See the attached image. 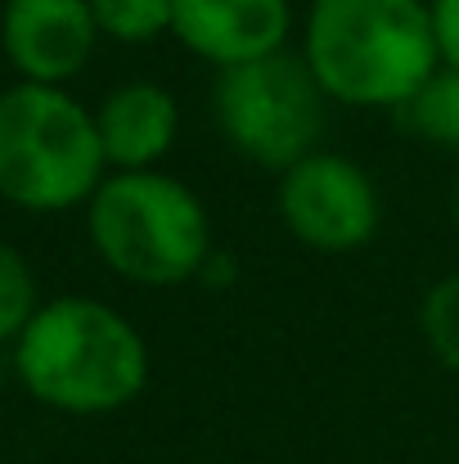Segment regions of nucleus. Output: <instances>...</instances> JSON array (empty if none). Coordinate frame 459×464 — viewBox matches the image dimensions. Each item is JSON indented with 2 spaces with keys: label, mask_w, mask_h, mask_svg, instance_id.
I'll use <instances>...</instances> for the list:
<instances>
[{
  "label": "nucleus",
  "mask_w": 459,
  "mask_h": 464,
  "mask_svg": "<svg viewBox=\"0 0 459 464\" xmlns=\"http://www.w3.org/2000/svg\"><path fill=\"white\" fill-rule=\"evenodd\" d=\"M280 226L320 257H342L374 244L383 226L378 180L338 150H315L275 176Z\"/></svg>",
  "instance_id": "423d86ee"
},
{
  "label": "nucleus",
  "mask_w": 459,
  "mask_h": 464,
  "mask_svg": "<svg viewBox=\"0 0 459 464\" xmlns=\"http://www.w3.org/2000/svg\"><path fill=\"white\" fill-rule=\"evenodd\" d=\"M109 158L86 109L68 86L9 82L0 91V198L18 212H72L86 208Z\"/></svg>",
  "instance_id": "20e7f679"
},
{
  "label": "nucleus",
  "mask_w": 459,
  "mask_h": 464,
  "mask_svg": "<svg viewBox=\"0 0 459 464\" xmlns=\"http://www.w3.org/2000/svg\"><path fill=\"white\" fill-rule=\"evenodd\" d=\"M41 285L18 244L0 235V347H14V338L27 329V320L41 311Z\"/></svg>",
  "instance_id": "ddd939ff"
},
{
  "label": "nucleus",
  "mask_w": 459,
  "mask_h": 464,
  "mask_svg": "<svg viewBox=\"0 0 459 464\" xmlns=\"http://www.w3.org/2000/svg\"><path fill=\"white\" fill-rule=\"evenodd\" d=\"M329 109V95L298 50L216 72L212 82V118L221 140L244 162L275 176L324 150Z\"/></svg>",
  "instance_id": "39448f33"
},
{
  "label": "nucleus",
  "mask_w": 459,
  "mask_h": 464,
  "mask_svg": "<svg viewBox=\"0 0 459 464\" xmlns=\"http://www.w3.org/2000/svg\"><path fill=\"white\" fill-rule=\"evenodd\" d=\"M293 0H176L171 14V41L216 72L293 50Z\"/></svg>",
  "instance_id": "6e6552de"
},
{
  "label": "nucleus",
  "mask_w": 459,
  "mask_h": 464,
  "mask_svg": "<svg viewBox=\"0 0 459 464\" xmlns=\"http://www.w3.org/2000/svg\"><path fill=\"white\" fill-rule=\"evenodd\" d=\"M23 392L68 420L118 415L145 397L153 374L149 338L140 324L104 298L59 294L9 347Z\"/></svg>",
  "instance_id": "f257e3e1"
},
{
  "label": "nucleus",
  "mask_w": 459,
  "mask_h": 464,
  "mask_svg": "<svg viewBox=\"0 0 459 464\" xmlns=\"http://www.w3.org/2000/svg\"><path fill=\"white\" fill-rule=\"evenodd\" d=\"M91 0H5L0 5V54L14 82L68 86L86 72L100 50Z\"/></svg>",
  "instance_id": "0eeeda50"
},
{
  "label": "nucleus",
  "mask_w": 459,
  "mask_h": 464,
  "mask_svg": "<svg viewBox=\"0 0 459 464\" xmlns=\"http://www.w3.org/2000/svg\"><path fill=\"white\" fill-rule=\"evenodd\" d=\"M397 122L419 140V145H433L442 154L459 158V68L442 63L410 100L406 109L397 113Z\"/></svg>",
  "instance_id": "9d476101"
},
{
  "label": "nucleus",
  "mask_w": 459,
  "mask_h": 464,
  "mask_svg": "<svg viewBox=\"0 0 459 464\" xmlns=\"http://www.w3.org/2000/svg\"><path fill=\"white\" fill-rule=\"evenodd\" d=\"M81 212L100 266L136 289H176L203 280L216 253L207 203L194 185L162 167L109 171Z\"/></svg>",
  "instance_id": "7ed1b4c3"
},
{
  "label": "nucleus",
  "mask_w": 459,
  "mask_h": 464,
  "mask_svg": "<svg viewBox=\"0 0 459 464\" xmlns=\"http://www.w3.org/2000/svg\"><path fill=\"white\" fill-rule=\"evenodd\" d=\"M451 221H455V230H459V176H455V185H451Z\"/></svg>",
  "instance_id": "dca6fc26"
},
{
  "label": "nucleus",
  "mask_w": 459,
  "mask_h": 464,
  "mask_svg": "<svg viewBox=\"0 0 459 464\" xmlns=\"http://www.w3.org/2000/svg\"><path fill=\"white\" fill-rule=\"evenodd\" d=\"M95 131L109 171H153L180 140V100L149 77L122 82L95 104Z\"/></svg>",
  "instance_id": "1a4fd4ad"
},
{
  "label": "nucleus",
  "mask_w": 459,
  "mask_h": 464,
  "mask_svg": "<svg viewBox=\"0 0 459 464\" xmlns=\"http://www.w3.org/2000/svg\"><path fill=\"white\" fill-rule=\"evenodd\" d=\"M428 9H433V32H437L442 63L459 68V0H428Z\"/></svg>",
  "instance_id": "4468645a"
},
{
  "label": "nucleus",
  "mask_w": 459,
  "mask_h": 464,
  "mask_svg": "<svg viewBox=\"0 0 459 464\" xmlns=\"http://www.w3.org/2000/svg\"><path fill=\"white\" fill-rule=\"evenodd\" d=\"M9 374H14V361H9V347H0V388H5Z\"/></svg>",
  "instance_id": "2eb2a0df"
},
{
  "label": "nucleus",
  "mask_w": 459,
  "mask_h": 464,
  "mask_svg": "<svg viewBox=\"0 0 459 464\" xmlns=\"http://www.w3.org/2000/svg\"><path fill=\"white\" fill-rule=\"evenodd\" d=\"M419 338L428 356L459 379V271L433 280L419 298Z\"/></svg>",
  "instance_id": "f8f14e48"
},
{
  "label": "nucleus",
  "mask_w": 459,
  "mask_h": 464,
  "mask_svg": "<svg viewBox=\"0 0 459 464\" xmlns=\"http://www.w3.org/2000/svg\"><path fill=\"white\" fill-rule=\"evenodd\" d=\"M293 50L329 104L365 113H401L442 68L428 0H311Z\"/></svg>",
  "instance_id": "f03ea898"
},
{
  "label": "nucleus",
  "mask_w": 459,
  "mask_h": 464,
  "mask_svg": "<svg viewBox=\"0 0 459 464\" xmlns=\"http://www.w3.org/2000/svg\"><path fill=\"white\" fill-rule=\"evenodd\" d=\"M95 27L113 45H153L171 36L176 0H91Z\"/></svg>",
  "instance_id": "9b49d317"
}]
</instances>
